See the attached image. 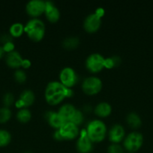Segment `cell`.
Returning <instances> with one entry per match:
<instances>
[{
    "label": "cell",
    "mask_w": 153,
    "mask_h": 153,
    "mask_svg": "<svg viewBox=\"0 0 153 153\" xmlns=\"http://www.w3.org/2000/svg\"><path fill=\"white\" fill-rule=\"evenodd\" d=\"M74 96L71 88L63 86L58 81H52L46 85L44 90L45 101L50 105H57L64 99L70 98Z\"/></svg>",
    "instance_id": "cell-1"
},
{
    "label": "cell",
    "mask_w": 153,
    "mask_h": 153,
    "mask_svg": "<svg viewBox=\"0 0 153 153\" xmlns=\"http://www.w3.org/2000/svg\"><path fill=\"white\" fill-rule=\"evenodd\" d=\"M24 32L33 42H40L43 40L46 33V26L41 19L32 18L24 25Z\"/></svg>",
    "instance_id": "cell-2"
},
{
    "label": "cell",
    "mask_w": 153,
    "mask_h": 153,
    "mask_svg": "<svg viewBox=\"0 0 153 153\" xmlns=\"http://www.w3.org/2000/svg\"><path fill=\"white\" fill-rule=\"evenodd\" d=\"M87 135L93 143L103 141L107 134V128L104 123L100 120H93L86 126Z\"/></svg>",
    "instance_id": "cell-3"
},
{
    "label": "cell",
    "mask_w": 153,
    "mask_h": 153,
    "mask_svg": "<svg viewBox=\"0 0 153 153\" xmlns=\"http://www.w3.org/2000/svg\"><path fill=\"white\" fill-rule=\"evenodd\" d=\"M143 135L138 131H132L125 136L122 146L126 152L135 153L141 149L143 144Z\"/></svg>",
    "instance_id": "cell-4"
},
{
    "label": "cell",
    "mask_w": 153,
    "mask_h": 153,
    "mask_svg": "<svg viewBox=\"0 0 153 153\" xmlns=\"http://www.w3.org/2000/svg\"><path fill=\"white\" fill-rule=\"evenodd\" d=\"M103 88L102 81L97 76H89L84 79L81 85L82 91L87 96H95L101 91Z\"/></svg>",
    "instance_id": "cell-5"
},
{
    "label": "cell",
    "mask_w": 153,
    "mask_h": 153,
    "mask_svg": "<svg viewBox=\"0 0 153 153\" xmlns=\"http://www.w3.org/2000/svg\"><path fill=\"white\" fill-rule=\"evenodd\" d=\"M105 58L99 53H92L86 59L85 66L86 70L93 74L100 73L104 69Z\"/></svg>",
    "instance_id": "cell-6"
},
{
    "label": "cell",
    "mask_w": 153,
    "mask_h": 153,
    "mask_svg": "<svg viewBox=\"0 0 153 153\" xmlns=\"http://www.w3.org/2000/svg\"><path fill=\"white\" fill-rule=\"evenodd\" d=\"M58 82L68 88H72L78 82V75L73 68L70 67H64L58 75Z\"/></svg>",
    "instance_id": "cell-7"
},
{
    "label": "cell",
    "mask_w": 153,
    "mask_h": 153,
    "mask_svg": "<svg viewBox=\"0 0 153 153\" xmlns=\"http://www.w3.org/2000/svg\"><path fill=\"white\" fill-rule=\"evenodd\" d=\"M76 149L79 153H91L92 152L93 143L88 138L86 128L80 131L76 142Z\"/></svg>",
    "instance_id": "cell-8"
},
{
    "label": "cell",
    "mask_w": 153,
    "mask_h": 153,
    "mask_svg": "<svg viewBox=\"0 0 153 153\" xmlns=\"http://www.w3.org/2000/svg\"><path fill=\"white\" fill-rule=\"evenodd\" d=\"M45 1L31 0L26 5V12L32 18H38L44 14Z\"/></svg>",
    "instance_id": "cell-9"
},
{
    "label": "cell",
    "mask_w": 153,
    "mask_h": 153,
    "mask_svg": "<svg viewBox=\"0 0 153 153\" xmlns=\"http://www.w3.org/2000/svg\"><path fill=\"white\" fill-rule=\"evenodd\" d=\"M35 100V94L32 90H24L20 95L19 99L15 101L14 105L16 108H28L32 105Z\"/></svg>",
    "instance_id": "cell-10"
},
{
    "label": "cell",
    "mask_w": 153,
    "mask_h": 153,
    "mask_svg": "<svg viewBox=\"0 0 153 153\" xmlns=\"http://www.w3.org/2000/svg\"><path fill=\"white\" fill-rule=\"evenodd\" d=\"M101 18L97 16L94 13H92L88 14L85 18L82 26L87 33L93 34V33L97 32L100 29L101 26Z\"/></svg>",
    "instance_id": "cell-11"
},
{
    "label": "cell",
    "mask_w": 153,
    "mask_h": 153,
    "mask_svg": "<svg viewBox=\"0 0 153 153\" xmlns=\"http://www.w3.org/2000/svg\"><path fill=\"white\" fill-rule=\"evenodd\" d=\"M107 136L111 143L119 144L125 137V130L121 124H114L107 131Z\"/></svg>",
    "instance_id": "cell-12"
},
{
    "label": "cell",
    "mask_w": 153,
    "mask_h": 153,
    "mask_svg": "<svg viewBox=\"0 0 153 153\" xmlns=\"http://www.w3.org/2000/svg\"><path fill=\"white\" fill-rule=\"evenodd\" d=\"M59 131L62 136L64 140H72L78 137L80 134V130L77 126L70 122H65Z\"/></svg>",
    "instance_id": "cell-13"
},
{
    "label": "cell",
    "mask_w": 153,
    "mask_h": 153,
    "mask_svg": "<svg viewBox=\"0 0 153 153\" xmlns=\"http://www.w3.org/2000/svg\"><path fill=\"white\" fill-rule=\"evenodd\" d=\"M44 15L51 23H56L60 19L59 10L51 1H45Z\"/></svg>",
    "instance_id": "cell-14"
},
{
    "label": "cell",
    "mask_w": 153,
    "mask_h": 153,
    "mask_svg": "<svg viewBox=\"0 0 153 153\" xmlns=\"http://www.w3.org/2000/svg\"><path fill=\"white\" fill-rule=\"evenodd\" d=\"M44 119L47 122V123L52 128H55L56 130L59 129L65 123L64 120L60 116L58 111H48L45 112Z\"/></svg>",
    "instance_id": "cell-15"
},
{
    "label": "cell",
    "mask_w": 153,
    "mask_h": 153,
    "mask_svg": "<svg viewBox=\"0 0 153 153\" xmlns=\"http://www.w3.org/2000/svg\"><path fill=\"white\" fill-rule=\"evenodd\" d=\"M23 58L17 51H14L10 53L6 54L5 56V63L8 67H10L12 69H20L21 67Z\"/></svg>",
    "instance_id": "cell-16"
},
{
    "label": "cell",
    "mask_w": 153,
    "mask_h": 153,
    "mask_svg": "<svg viewBox=\"0 0 153 153\" xmlns=\"http://www.w3.org/2000/svg\"><path fill=\"white\" fill-rule=\"evenodd\" d=\"M94 113L100 118L108 117L112 114V108L110 104L106 102H100L94 108Z\"/></svg>",
    "instance_id": "cell-17"
},
{
    "label": "cell",
    "mask_w": 153,
    "mask_h": 153,
    "mask_svg": "<svg viewBox=\"0 0 153 153\" xmlns=\"http://www.w3.org/2000/svg\"><path fill=\"white\" fill-rule=\"evenodd\" d=\"M76 111V108L74 105H73L72 104H69V103H66V104L62 105L59 108L58 113L64 120L65 122H70Z\"/></svg>",
    "instance_id": "cell-18"
},
{
    "label": "cell",
    "mask_w": 153,
    "mask_h": 153,
    "mask_svg": "<svg viewBox=\"0 0 153 153\" xmlns=\"http://www.w3.org/2000/svg\"><path fill=\"white\" fill-rule=\"evenodd\" d=\"M126 123L130 128L137 129L142 126V119L136 112H130L126 116Z\"/></svg>",
    "instance_id": "cell-19"
},
{
    "label": "cell",
    "mask_w": 153,
    "mask_h": 153,
    "mask_svg": "<svg viewBox=\"0 0 153 153\" xmlns=\"http://www.w3.org/2000/svg\"><path fill=\"white\" fill-rule=\"evenodd\" d=\"M62 47L67 50L76 49L80 45V39L76 36H70L64 38L62 42Z\"/></svg>",
    "instance_id": "cell-20"
},
{
    "label": "cell",
    "mask_w": 153,
    "mask_h": 153,
    "mask_svg": "<svg viewBox=\"0 0 153 153\" xmlns=\"http://www.w3.org/2000/svg\"><path fill=\"white\" fill-rule=\"evenodd\" d=\"M16 120L21 123H27L32 119V113L28 108L20 109L16 114Z\"/></svg>",
    "instance_id": "cell-21"
},
{
    "label": "cell",
    "mask_w": 153,
    "mask_h": 153,
    "mask_svg": "<svg viewBox=\"0 0 153 153\" xmlns=\"http://www.w3.org/2000/svg\"><path fill=\"white\" fill-rule=\"evenodd\" d=\"M24 32V25L21 22H15L13 23L9 28V34L13 38L20 37L22 35Z\"/></svg>",
    "instance_id": "cell-22"
},
{
    "label": "cell",
    "mask_w": 153,
    "mask_h": 153,
    "mask_svg": "<svg viewBox=\"0 0 153 153\" xmlns=\"http://www.w3.org/2000/svg\"><path fill=\"white\" fill-rule=\"evenodd\" d=\"M11 141V134L8 130L0 128V147H5Z\"/></svg>",
    "instance_id": "cell-23"
},
{
    "label": "cell",
    "mask_w": 153,
    "mask_h": 153,
    "mask_svg": "<svg viewBox=\"0 0 153 153\" xmlns=\"http://www.w3.org/2000/svg\"><path fill=\"white\" fill-rule=\"evenodd\" d=\"M12 116V112L9 108H0V123H5L8 122Z\"/></svg>",
    "instance_id": "cell-24"
},
{
    "label": "cell",
    "mask_w": 153,
    "mask_h": 153,
    "mask_svg": "<svg viewBox=\"0 0 153 153\" xmlns=\"http://www.w3.org/2000/svg\"><path fill=\"white\" fill-rule=\"evenodd\" d=\"M15 97L12 93L7 92L3 95L2 97V103L4 107L10 108L15 103Z\"/></svg>",
    "instance_id": "cell-25"
},
{
    "label": "cell",
    "mask_w": 153,
    "mask_h": 153,
    "mask_svg": "<svg viewBox=\"0 0 153 153\" xmlns=\"http://www.w3.org/2000/svg\"><path fill=\"white\" fill-rule=\"evenodd\" d=\"M14 78L17 83L23 84L26 82L27 75L23 70L17 69V70H15L14 73Z\"/></svg>",
    "instance_id": "cell-26"
},
{
    "label": "cell",
    "mask_w": 153,
    "mask_h": 153,
    "mask_svg": "<svg viewBox=\"0 0 153 153\" xmlns=\"http://www.w3.org/2000/svg\"><path fill=\"white\" fill-rule=\"evenodd\" d=\"M84 120V114L82 111L79 110V109H76V112L74 113V116L72 117L71 120H70V123H74V125L77 126H80L81 124L83 123Z\"/></svg>",
    "instance_id": "cell-27"
},
{
    "label": "cell",
    "mask_w": 153,
    "mask_h": 153,
    "mask_svg": "<svg viewBox=\"0 0 153 153\" xmlns=\"http://www.w3.org/2000/svg\"><path fill=\"white\" fill-rule=\"evenodd\" d=\"M107 153H125V150L122 145L118 143H110L106 149Z\"/></svg>",
    "instance_id": "cell-28"
},
{
    "label": "cell",
    "mask_w": 153,
    "mask_h": 153,
    "mask_svg": "<svg viewBox=\"0 0 153 153\" xmlns=\"http://www.w3.org/2000/svg\"><path fill=\"white\" fill-rule=\"evenodd\" d=\"M2 48H3V49H4V52H5L6 54H8V53H10V52H12L14 51L15 45L13 42H8V43L3 44Z\"/></svg>",
    "instance_id": "cell-29"
},
{
    "label": "cell",
    "mask_w": 153,
    "mask_h": 153,
    "mask_svg": "<svg viewBox=\"0 0 153 153\" xmlns=\"http://www.w3.org/2000/svg\"><path fill=\"white\" fill-rule=\"evenodd\" d=\"M104 68L108 69V70H111V69L112 68H115V65H114V63H113V61H112V57H109V58H105Z\"/></svg>",
    "instance_id": "cell-30"
},
{
    "label": "cell",
    "mask_w": 153,
    "mask_h": 153,
    "mask_svg": "<svg viewBox=\"0 0 153 153\" xmlns=\"http://www.w3.org/2000/svg\"><path fill=\"white\" fill-rule=\"evenodd\" d=\"M13 39L14 38L11 37V35L9 33L8 34H3L0 37V41H1V43L3 45L4 43H8V42H13Z\"/></svg>",
    "instance_id": "cell-31"
},
{
    "label": "cell",
    "mask_w": 153,
    "mask_h": 153,
    "mask_svg": "<svg viewBox=\"0 0 153 153\" xmlns=\"http://www.w3.org/2000/svg\"><path fill=\"white\" fill-rule=\"evenodd\" d=\"M52 137H53L54 140H56V141H63L64 139H63L61 133H60L59 130L57 129L54 131L53 134H52Z\"/></svg>",
    "instance_id": "cell-32"
},
{
    "label": "cell",
    "mask_w": 153,
    "mask_h": 153,
    "mask_svg": "<svg viewBox=\"0 0 153 153\" xmlns=\"http://www.w3.org/2000/svg\"><path fill=\"white\" fill-rule=\"evenodd\" d=\"M31 66H32V62L30 61V60L27 59V58H23V61H22V64H21V67H22V69L26 70V69L30 68Z\"/></svg>",
    "instance_id": "cell-33"
},
{
    "label": "cell",
    "mask_w": 153,
    "mask_h": 153,
    "mask_svg": "<svg viewBox=\"0 0 153 153\" xmlns=\"http://www.w3.org/2000/svg\"><path fill=\"white\" fill-rule=\"evenodd\" d=\"M112 61H113L115 67H119L120 64H121L122 63L121 58H120L119 56H118V55H113V56H112Z\"/></svg>",
    "instance_id": "cell-34"
},
{
    "label": "cell",
    "mask_w": 153,
    "mask_h": 153,
    "mask_svg": "<svg viewBox=\"0 0 153 153\" xmlns=\"http://www.w3.org/2000/svg\"><path fill=\"white\" fill-rule=\"evenodd\" d=\"M94 13H95L97 16H98L99 17L101 18L102 19V17H103L105 14V10H104V9L102 8V7H98V8H97L95 10Z\"/></svg>",
    "instance_id": "cell-35"
},
{
    "label": "cell",
    "mask_w": 153,
    "mask_h": 153,
    "mask_svg": "<svg viewBox=\"0 0 153 153\" xmlns=\"http://www.w3.org/2000/svg\"><path fill=\"white\" fill-rule=\"evenodd\" d=\"M93 108L90 105H86L83 106V108H82V111H83L84 112H86V113H90V112L92 111Z\"/></svg>",
    "instance_id": "cell-36"
},
{
    "label": "cell",
    "mask_w": 153,
    "mask_h": 153,
    "mask_svg": "<svg viewBox=\"0 0 153 153\" xmlns=\"http://www.w3.org/2000/svg\"><path fill=\"white\" fill-rule=\"evenodd\" d=\"M4 54H5V52H4V49H3L2 46H0V59L4 57Z\"/></svg>",
    "instance_id": "cell-37"
},
{
    "label": "cell",
    "mask_w": 153,
    "mask_h": 153,
    "mask_svg": "<svg viewBox=\"0 0 153 153\" xmlns=\"http://www.w3.org/2000/svg\"><path fill=\"white\" fill-rule=\"evenodd\" d=\"M22 153H33V152H32V151H30V150H26V151H24V152Z\"/></svg>",
    "instance_id": "cell-38"
},
{
    "label": "cell",
    "mask_w": 153,
    "mask_h": 153,
    "mask_svg": "<svg viewBox=\"0 0 153 153\" xmlns=\"http://www.w3.org/2000/svg\"><path fill=\"white\" fill-rule=\"evenodd\" d=\"M125 153H130V152H125Z\"/></svg>",
    "instance_id": "cell-39"
}]
</instances>
